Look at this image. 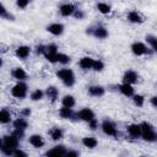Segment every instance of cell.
I'll list each match as a JSON object with an SVG mask.
<instances>
[{
	"instance_id": "cell-41",
	"label": "cell",
	"mask_w": 157,
	"mask_h": 157,
	"mask_svg": "<svg viewBox=\"0 0 157 157\" xmlns=\"http://www.w3.org/2000/svg\"><path fill=\"white\" fill-rule=\"evenodd\" d=\"M76 20H82L83 17H85V13H83V11L82 10H76L75 12H74V15H72Z\"/></svg>"
},
{
	"instance_id": "cell-35",
	"label": "cell",
	"mask_w": 157,
	"mask_h": 157,
	"mask_svg": "<svg viewBox=\"0 0 157 157\" xmlns=\"http://www.w3.org/2000/svg\"><path fill=\"white\" fill-rule=\"evenodd\" d=\"M103 69H104V63H103L102 60H99V59L94 60L93 66H92V70L96 71V72H99V71H102Z\"/></svg>"
},
{
	"instance_id": "cell-43",
	"label": "cell",
	"mask_w": 157,
	"mask_h": 157,
	"mask_svg": "<svg viewBox=\"0 0 157 157\" xmlns=\"http://www.w3.org/2000/svg\"><path fill=\"white\" fill-rule=\"evenodd\" d=\"M80 153L77 152V151H74V150H69L67 152H66V155L65 156H67V157H77Z\"/></svg>"
},
{
	"instance_id": "cell-20",
	"label": "cell",
	"mask_w": 157,
	"mask_h": 157,
	"mask_svg": "<svg viewBox=\"0 0 157 157\" xmlns=\"http://www.w3.org/2000/svg\"><path fill=\"white\" fill-rule=\"evenodd\" d=\"M93 63H94V59H93V58H91V56H83V58L80 59L78 66H80L82 70H90V69H92Z\"/></svg>"
},
{
	"instance_id": "cell-4",
	"label": "cell",
	"mask_w": 157,
	"mask_h": 157,
	"mask_svg": "<svg viewBox=\"0 0 157 157\" xmlns=\"http://www.w3.org/2000/svg\"><path fill=\"white\" fill-rule=\"evenodd\" d=\"M101 128H102V131L105 135H108V136H118V130H117L115 125L110 120H108V119L103 120L102 124H101Z\"/></svg>"
},
{
	"instance_id": "cell-29",
	"label": "cell",
	"mask_w": 157,
	"mask_h": 157,
	"mask_svg": "<svg viewBox=\"0 0 157 157\" xmlns=\"http://www.w3.org/2000/svg\"><path fill=\"white\" fill-rule=\"evenodd\" d=\"M0 17H1L2 20H7V21H13V20H15L13 15H12V13H10V12H7V10H6V7H5L4 5H1Z\"/></svg>"
},
{
	"instance_id": "cell-12",
	"label": "cell",
	"mask_w": 157,
	"mask_h": 157,
	"mask_svg": "<svg viewBox=\"0 0 157 157\" xmlns=\"http://www.w3.org/2000/svg\"><path fill=\"white\" fill-rule=\"evenodd\" d=\"M66 152H67V150L64 145H56L53 148L48 150L45 152V156H65Z\"/></svg>"
},
{
	"instance_id": "cell-9",
	"label": "cell",
	"mask_w": 157,
	"mask_h": 157,
	"mask_svg": "<svg viewBox=\"0 0 157 157\" xmlns=\"http://www.w3.org/2000/svg\"><path fill=\"white\" fill-rule=\"evenodd\" d=\"M59 11H60V15L64 16V17H69V16H72L74 12L76 11V7L74 4H63L60 7H59Z\"/></svg>"
},
{
	"instance_id": "cell-8",
	"label": "cell",
	"mask_w": 157,
	"mask_h": 157,
	"mask_svg": "<svg viewBox=\"0 0 157 157\" xmlns=\"http://www.w3.org/2000/svg\"><path fill=\"white\" fill-rule=\"evenodd\" d=\"M139 81V75L136 71L134 70H126L123 75V82L125 83H130V85H134Z\"/></svg>"
},
{
	"instance_id": "cell-23",
	"label": "cell",
	"mask_w": 157,
	"mask_h": 157,
	"mask_svg": "<svg viewBox=\"0 0 157 157\" xmlns=\"http://www.w3.org/2000/svg\"><path fill=\"white\" fill-rule=\"evenodd\" d=\"M82 145L87 148H94L97 145H98V141L96 137H92V136H87V137H83L82 139Z\"/></svg>"
},
{
	"instance_id": "cell-37",
	"label": "cell",
	"mask_w": 157,
	"mask_h": 157,
	"mask_svg": "<svg viewBox=\"0 0 157 157\" xmlns=\"http://www.w3.org/2000/svg\"><path fill=\"white\" fill-rule=\"evenodd\" d=\"M12 135H15L18 140H22V139L25 137V130H23V129H16V128H13Z\"/></svg>"
},
{
	"instance_id": "cell-14",
	"label": "cell",
	"mask_w": 157,
	"mask_h": 157,
	"mask_svg": "<svg viewBox=\"0 0 157 157\" xmlns=\"http://www.w3.org/2000/svg\"><path fill=\"white\" fill-rule=\"evenodd\" d=\"M91 36H93L94 38H98V39H104L108 37V29L103 26H97V27L92 28Z\"/></svg>"
},
{
	"instance_id": "cell-10",
	"label": "cell",
	"mask_w": 157,
	"mask_h": 157,
	"mask_svg": "<svg viewBox=\"0 0 157 157\" xmlns=\"http://www.w3.org/2000/svg\"><path fill=\"white\" fill-rule=\"evenodd\" d=\"M64 25L63 23H59V22H55V23H50L48 27H47V31L49 33H52L53 36H61L64 33Z\"/></svg>"
},
{
	"instance_id": "cell-26",
	"label": "cell",
	"mask_w": 157,
	"mask_h": 157,
	"mask_svg": "<svg viewBox=\"0 0 157 157\" xmlns=\"http://www.w3.org/2000/svg\"><path fill=\"white\" fill-rule=\"evenodd\" d=\"M10 121H11V113L6 108H2L0 112V123L1 124H9Z\"/></svg>"
},
{
	"instance_id": "cell-45",
	"label": "cell",
	"mask_w": 157,
	"mask_h": 157,
	"mask_svg": "<svg viewBox=\"0 0 157 157\" xmlns=\"http://www.w3.org/2000/svg\"><path fill=\"white\" fill-rule=\"evenodd\" d=\"M44 52H45V47L44 45H37V50H36V53L39 55V54H44Z\"/></svg>"
},
{
	"instance_id": "cell-34",
	"label": "cell",
	"mask_w": 157,
	"mask_h": 157,
	"mask_svg": "<svg viewBox=\"0 0 157 157\" xmlns=\"http://www.w3.org/2000/svg\"><path fill=\"white\" fill-rule=\"evenodd\" d=\"M0 151H1V153L4 155V156H13V148H11V147H7V146H5L4 144H0Z\"/></svg>"
},
{
	"instance_id": "cell-13",
	"label": "cell",
	"mask_w": 157,
	"mask_h": 157,
	"mask_svg": "<svg viewBox=\"0 0 157 157\" xmlns=\"http://www.w3.org/2000/svg\"><path fill=\"white\" fill-rule=\"evenodd\" d=\"M87 92L91 97H102L105 93V88L103 86H99V85H93V86L88 87Z\"/></svg>"
},
{
	"instance_id": "cell-31",
	"label": "cell",
	"mask_w": 157,
	"mask_h": 157,
	"mask_svg": "<svg viewBox=\"0 0 157 157\" xmlns=\"http://www.w3.org/2000/svg\"><path fill=\"white\" fill-rule=\"evenodd\" d=\"M71 61V58L67 55V54H64V53H58V63L61 64V65H67L70 64Z\"/></svg>"
},
{
	"instance_id": "cell-24",
	"label": "cell",
	"mask_w": 157,
	"mask_h": 157,
	"mask_svg": "<svg viewBox=\"0 0 157 157\" xmlns=\"http://www.w3.org/2000/svg\"><path fill=\"white\" fill-rule=\"evenodd\" d=\"M12 125L16 129H23V130H26L28 128V121L25 119V117H21V118L15 119L13 123H12Z\"/></svg>"
},
{
	"instance_id": "cell-25",
	"label": "cell",
	"mask_w": 157,
	"mask_h": 157,
	"mask_svg": "<svg viewBox=\"0 0 157 157\" xmlns=\"http://www.w3.org/2000/svg\"><path fill=\"white\" fill-rule=\"evenodd\" d=\"M61 104H63L64 107L72 108V107H75L76 101H75L74 96H71V94H65V96L63 97V99H61Z\"/></svg>"
},
{
	"instance_id": "cell-5",
	"label": "cell",
	"mask_w": 157,
	"mask_h": 157,
	"mask_svg": "<svg viewBox=\"0 0 157 157\" xmlns=\"http://www.w3.org/2000/svg\"><path fill=\"white\" fill-rule=\"evenodd\" d=\"M76 118L82 120V121H86V123H90L92 119H94V113L91 108H82L81 110H78L76 113Z\"/></svg>"
},
{
	"instance_id": "cell-7",
	"label": "cell",
	"mask_w": 157,
	"mask_h": 157,
	"mask_svg": "<svg viewBox=\"0 0 157 157\" xmlns=\"http://www.w3.org/2000/svg\"><path fill=\"white\" fill-rule=\"evenodd\" d=\"M18 141L20 140L15 135H12V134L11 135H4L2 139H1V144H4L7 147H11L13 150H16L18 147Z\"/></svg>"
},
{
	"instance_id": "cell-28",
	"label": "cell",
	"mask_w": 157,
	"mask_h": 157,
	"mask_svg": "<svg viewBox=\"0 0 157 157\" xmlns=\"http://www.w3.org/2000/svg\"><path fill=\"white\" fill-rule=\"evenodd\" d=\"M97 9H98V11H99L101 13H103V15H108V13L112 11L110 5H108V4H105V2H98V4H97Z\"/></svg>"
},
{
	"instance_id": "cell-3",
	"label": "cell",
	"mask_w": 157,
	"mask_h": 157,
	"mask_svg": "<svg viewBox=\"0 0 157 157\" xmlns=\"http://www.w3.org/2000/svg\"><path fill=\"white\" fill-rule=\"evenodd\" d=\"M27 92H28V86L23 82V81H18L16 85L12 86L11 88V94L17 98V99H23L26 98L27 96Z\"/></svg>"
},
{
	"instance_id": "cell-17",
	"label": "cell",
	"mask_w": 157,
	"mask_h": 157,
	"mask_svg": "<svg viewBox=\"0 0 157 157\" xmlns=\"http://www.w3.org/2000/svg\"><path fill=\"white\" fill-rule=\"evenodd\" d=\"M28 141H29V144H31L34 148H42V147L44 146V140H43L42 135H39V134H33V135H31L29 139H28Z\"/></svg>"
},
{
	"instance_id": "cell-2",
	"label": "cell",
	"mask_w": 157,
	"mask_h": 157,
	"mask_svg": "<svg viewBox=\"0 0 157 157\" xmlns=\"http://www.w3.org/2000/svg\"><path fill=\"white\" fill-rule=\"evenodd\" d=\"M56 76L66 87H72L75 85V74L71 69H60L56 71Z\"/></svg>"
},
{
	"instance_id": "cell-27",
	"label": "cell",
	"mask_w": 157,
	"mask_h": 157,
	"mask_svg": "<svg viewBox=\"0 0 157 157\" xmlns=\"http://www.w3.org/2000/svg\"><path fill=\"white\" fill-rule=\"evenodd\" d=\"M63 136H64V132H63V130L60 129V128H53L52 130H50V137H52V140H54V141H59V140H61L63 139Z\"/></svg>"
},
{
	"instance_id": "cell-21",
	"label": "cell",
	"mask_w": 157,
	"mask_h": 157,
	"mask_svg": "<svg viewBox=\"0 0 157 157\" xmlns=\"http://www.w3.org/2000/svg\"><path fill=\"white\" fill-rule=\"evenodd\" d=\"M45 94H47V97L52 102H55L56 98H58V96H59V90L55 86H48L47 90H45Z\"/></svg>"
},
{
	"instance_id": "cell-40",
	"label": "cell",
	"mask_w": 157,
	"mask_h": 157,
	"mask_svg": "<svg viewBox=\"0 0 157 157\" xmlns=\"http://www.w3.org/2000/svg\"><path fill=\"white\" fill-rule=\"evenodd\" d=\"M13 157H27V153L17 147V148L13 151Z\"/></svg>"
},
{
	"instance_id": "cell-33",
	"label": "cell",
	"mask_w": 157,
	"mask_h": 157,
	"mask_svg": "<svg viewBox=\"0 0 157 157\" xmlns=\"http://www.w3.org/2000/svg\"><path fill=\"white\" fill-rule=\"evenodd\" d=\"M132 102H134L135 105L142 107L144 103H145V98H144V96H141V94H134V96H132Z\"/></svg>"
},
{
	"instance_id": "cell-38",
	"label": "cell",
	"mask_w": 157,
	"mask_h": 157,
	"mask_svg": "<svg viewBox=\"0 0 157 157\" xmlns=\"http://www.w3.org/2000/svg\"><path fill=\"white\" fill-rule=\"evenodd\" d=\"M44 53H59L58 52V45L56 44H49V45H47Z\"/></svg>"
},
{
	"instance_id": "cell-11",
	"label": "cell",
	"mask_w": 157,
	"mask_h": 157,
	"mask_svg": "<svg viewBox=\"0 0 157 157\" xmlns=\"http://www.w3.org/2000/svg\"><path fill=\"white\" fill-rule=\"evenodd\" d=\"M29 54H31V48H29L28 45H20V47H17L16 50H15V55H16L18 59H21V60L27 59V58L29 56Z\"/></svg>"
},
{
	"instance_id": "cell-30",
	"label": "cell",
	"mask_w": 157,
	"mask_h": 157,
	"mask_svg": "<svg viewBox=\"0 0 157 157\" xmlns=\"http://www.w3.org/2000/svg\"><path fill=\"white\" fill-rule=\"evenodd\" d=\"M44 94H45V93H44L42 90L37 88V90H34V91L31 93V99L34 101V102H37V101H42L43 97H44Z\"/></svg>"
},
{
	"instance_id": "cell-46",
	"label": "cell",
	"mask_w": 157,
	"mask_h": 157,
	"mask_svg": "<svg viewBox=\"0 0 157 157\" xmlns=\"http://www.w3.org/2000/svg\"><path fill=\"white\" fill-rule=\"evenodd\" d=\"M151 104L157 108V96H153V97L151 98Z\"/></svg>"
},
{
	"instance_id": "cell-42",
	"label": "cell",
	"mask_w": 157,
	"mask_h": 157,
	"mask_svg": "<svg viewBox=\"0 0 157 157\" xmlns=\"http://www.w3.org/2000/svg\"><path fill=\"white\" fill-rule=\"evenodd\" d=\"M88 126H90L91 130H96V129L98 128V121H97V119H96V118L92 119V120L88 123Z\"/></svg>"
},
{
	"instance_id": "cell-36",
	"label": "cell",
	"mask_w": 157,
	"mask_h": 157,
	"mask_svg": "<svg viewBox=\"0 0 157 157\" xmlns=\"http://www.w3.org/2000/svg\"><path fill=\"white\" fill-rule=\"evenodd\" d=\"M43 55L49 63H58V53H44Z\"/></svg>"
},
{
	"instance_id": "cell-39",
	"label": "cell",
	"mask_w": 157,
	"mask_h": 157,
	"mask_svg": "<svg viewBox=\"0 0 157 157\" xmlns=\"http://www.w3.org/2000/svg\"><path fill=\"white\" fill-rule=\"evenodd\" d=\"M29 1L31 0H16V5L20 9H26L29 5Z\"/></svg>"
},
{
	"instance_id": "cell-18",
	"label": "cell",
	"mask_w": 157,
	"mask_h": 157,
	"mask_svg": "<svg viewBox=\"0 0 157 157\" xmlns=\"http://www.w3.org/2000/svg\"><path fill=\"white\" fill-rule=\"evenodd\" d=\"M11 76L17 81H25L27 80V72L22 67H13L11 71Z\"/></svg>"
},
{
	"instance_id": "cell-19",
	"label": "cell",
	"mask_w": 157,
	"mask_h": 157,
	"mask_svg": "<svg viewBox=\"0 0 157 157\" xmlns=\"http://www.w3.org/2000/svg\"><path fill=\"white\" fill-rule=\"evenodd\" d=\"M59 115L63 118V119H74L76 118V113L72 110V108H69V107H64L59 109ZM77 119V118H76Z\"/></svg>"
},
{
	"instance_id": "cell-32",
	"label": "cell",
	"mask_w": 157,
	"mask_h": 157,
	"mask_svg": "<svg viewBox=\"0 0 157 157\" xmlns=\"http://www.w3.org/2000/svg\"><path fill=\"white\" fill-rule=\"evenodd\" d=\"M146 40H147V43L150 44V47L153 49V52L157 53V37L148 34V36H146Z\"/></svg>"
},
{
	"instance_id": "cell-22",
	"label": "cell",
	"mask_w": 157,
	"mask_h": 157,
	"mask_svg": "<svg viewBox=\"0 0 157 157\" xmlns=\"http://www.w3.org/2000/svg\"><path fill=\"white\" fill-rule=\"evenodd\" d=\"M128 20H129L131 23H139V25L144 22L142 16H141L137 11H130V12L128 13Z\"/></svg>"
},
{
	"instance_id": "cell-1",
	"label": "cell",
	"mask_w": 157,
	"mask_h": 157,
	"mask_svg": "<svg viewBox=\"0 0 157 157\" xmlns=\"http://www.w3.org/2000/svg\"><path fill=\"white\" fill-rule=\"evenodd\" d=\"M140 126H141V139L144 141H147V142L157 141V132L155 131V128L150 123L142 121Z\"/></svg>"
},
{
	"instance_id": "cell-6",
	"label": "cell",
	"mask_w": 157,
	"mask_h": 157,
	"mask_svg": "<svg viewBox=\"0 0 157 157\" xmlns=\"http://www.w3.org/2000/svg\"><path fill=\"white\" fill-rule=\"evenodd\" d=\"M130 49H131L132 54L136 55V56H141V55L148 54V49H147V47L142 42H134L131 44V48Z\"/></svg>"
},
{
	"instance_id": "cell-44",
	"label": "cell",
	"mask_w": 157,
	"mask_h": 157,
	"mask_svg": "<svg viewBox=\"0 0 157 157\" xmlns=\"http://www.w3.org/2000/svg\"><path fill=\"white\" fill-rule=\"evenodd\" d=\"M31 113H32V112H31V109H29V108H25V109H22V110H21V115H22V117H25V118H26V117H29V115H31Z\"/></svg>"
},
{
	"instance_id": "cell-16",
	"label": "cell",
	"mask_w": 157,
	"mask_h": 157,
	"mask_svg": "<svg viewBox=\"0 0 157 157\" xmlns=\"http://www.w3.org/2000/svg\"><path fill=\"white\" fill-rule=\"evenodd\" d=\"M126 130H128V134H129L130 137H132V139L141 137V126H140V124H130V125H128Z\"/></svg>"
},
{
	"instance_id": "cell-15",
	"label": "cell",
	"mask_w": 157,
	"mask_h": 157,
	"mask_svg": "<svg viewBox=\"0 0 157 157\" xmlns=\"http://www.w3.org/2000/svg\"><path fill=\"white\" fill-rule=\"evenodd\" d=\"M118 88H119L120 93H121L123 96H125V97H132V96L135 94V90H134L132 85H130V83L123 82L121 85L118 86Z\"/></svg>"
}]
</instances>
